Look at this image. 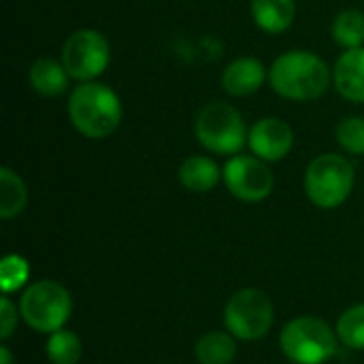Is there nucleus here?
<instances>
[{"instance_id":"1","label":"nucleus","mask_w":364,"mask_h":364,"mask_svg":"<svg viewBox=\"0 0 364 364\" xmlns=\"http://www.w3.org/2000/svg\"><path fill=\"white\" fill-rule=\"evenodd\" d=\"M269 83L282 98L307 102L318 100L328 92L333 70L318 53L307 49H290L271 64Z\"/></svg>"},{"instance_id":"2","label":"nucleus","mask_w":364,"mask_h":364,"mask_svg":"<svg viewBox=\"0 0 364 364\" xmlns=\"http://www.w3.org/2000/svg\"><path fill=\"white\" fill-rule=\"evenodd\" d=\"M124 107L117 92L98 81H83L68 96V117L75 130L92 141L111 136L122 124Z\"/></svg>"},{"instance_id":"3","label":"nucleus","mask_w":364,"mask_h":364,"mask_svg":"<svg viewBox=\"0 0 364 364\" xmlns=\"http://www.w3.org/2000/svg\"><path fill=\"white\" fill-rule=\"evenodd\" d=\"M279 348L292 364H324L337 354L339 337L322 318L299 316L282 328Z\"/></svg>"},{"instance_id":"4","label":"nucleus","mask_w":364,"mask_h":364,"mask_svg":"<svg viewBox=\"0 0 364 364\" xmlns=\"http://www.w3.org/2000/svg\"><path fill=\"white\" fill-rule=\"evenodd\" d=\"M196 141L211 154L237 156L247 143V126L239 109L228 102L213 100L200 107L194 119Z\"/></svg>"},{"instance_id":"5","label":"nucleus","mask_w":364,"mask_h":364,"mask_svg":"<svg viewBox=\"0 0 364 364\" xmlns=\"http://www.w3.org/2000/svg\"><path fill=\"white\" fill-rule=\"evenodd\" d=\"M305 194L318 209L341 207L356 183L354 164L341 154H322L305 171Z\"/></svg>"},{"instance_id":"6","label":"nucleus","mask_w":364,"mask_h":364,"mask_svg":"<svg viewBox=\"0 0 364 364\" xmlns=\"http://www.w3.org/2000/svg\"><path fill=\"white\" fill-rule=\"evenodd\" d=\"M73 311L70 292L51 279L30 284L19 299L21 320L36 333L51 335L68 322Z\"/></svg>"},{"instance_id":"7","label":"nucleus","mask_w":364,"mask_h":364,"mask_svg":"<svg viewBox=\"0 0 364 364\" xmlns=\"http://www.w3.org/2000/svg\"><path fill=\"white\" fill-rule=\"evenodd\" d=\"M275 320V307L267 292L243 288L235 292L224 307L226 331L239 341H258L269 335Z\"/></svg>"},{"instance_id":"8","label":"nucleus","mask_w":364,"mask_h":364,"mask_svg":"<svg viewBox=\"0 0 364 364\" xmlns=\"http://www.w3.org/2000/svg\"><path fill=\"white\" fill-rule=\"evenodd\" d=\"M60 60L70 79L79 83L96 81V77H100L111 62L109 38L100 30L79 28L66 36Z\"/></svg>"},{"instance_id":"9","label":"nucleus","mask_w":364,"mask_h":364,"mask_svg":"<svg viewBox=\"0 0 364 364\" xmlns=\"http://www.w3.org/2000/svg\"><path fill=\"white\" fill-rule=\"evenodd\" d=\"M222 179L228 192L241 203H262L271 196L275 177L264 160L258 156L237 154L222 168Z\"/></svg>"},{"instance_id":"10","label":"nucleus","mask_w":364,"mask_h":364,"mask_svg":"<svg viewBox=\"0 0 364 364\" xmlns=\"http://www.w3.org/2000/svg\"><path fill=\"white\" fill-rule=\"evenodd\" d=\"M247 145L254 156L264 162L284 160L294 147V130L279 117H260L247 134Z\"/></svg>"},{"instance_id":"11","label":"nucleus","mask_w":364,"mask_h":364,"mask_svg":"<svg viewBox=\"0 0 364 364\" xmlns=\"http://www.w3.org/2000/svg\"><path fill=\"white\" fill-rule=\"evenodd\" d=\"M269 79V70L267 66L252 55H241L237 60H232L224 70H222V87L228 96L235 98H245L256 94L264 81Z\"/></svg>"},{"instance_id":"12","label":"nucleus","mask_w":364,"mask_h":364,"mask_svg":"<svg viewBox=\"0 0 364 364\" xmlns=\"http://www.w3.org/2000/svg\"><path fill=\"white\" fill-rule=\"evenodd\" d=\"M333 85L350 102H364V47L346 49L333 66Z\"/></svg>"},{"instance_id":"13","label":"nucleus","mask_w":364,"mask_h":364,"mask_svg":"<svg viewBox=\"0 0 364 364\" xmlns=\"http://www.w3.org/2000/svg\"><path fill=\"white\" fill-rule=\"evenodd\" d=\"M177 177H179V183L188 192L205 194V192H211L220 183L222 168L209 156H190L179 164Z\"/></svg>"},{"instance_id":"14","label":"nucleus","mask_w":364,"mask_h":364,"mask_svg":"<svg viewBox=\"0 0 364 364\" xmlns=\"http://www.w3.org/2000/svg\"><path fill=\"white\" fill-rule=\"evenodd\" d=\"M252 19L267 34H282L292 28L296 17L294 0H252Z\"/></svg>"},{"instance_id":"15","label":"nucleus","mask_w":364,"mask_h":364,"mask_svg":"<svg viewBox=\"0 0 364 364\" xmlns=\"http://www.w3.org/2000/svg\"><path fill=\"white\" fill-rule=\"evenodd\" d=\"M68 79L70 75L66 73L62 60H53V58H38L28 70L30 87L47 98H55L64 94L68 90Z\"/></svg>"},{"instance_id":"16","label":"nucleus","mask_w":364,"mask_h":364,"mask_svg":"<svg viewBox=\"0 0 364 364\" xmlns=\"http://www.w3.org/2000/svg\"><path fill=\"white\" fill-rule=\"evenodd\" d=\"M194 356L198 364H232L237 358V341L228 331H209L196 341Z\"/></svg>"},{"instance_id":"17","label":"nucleus","mask_w":364,"mask_h":364,"mask_svg":"<svg viewBox=\"0 0 364 364\" xmlns=\"http://www.w3.org/2000/svg\"><path fill=\"white\" fill-rule=\"evenodd\" d=\"M28 205V188L23 179L9 166L0 168V218L13 220Z\"/></svg>"},{"instance_id":"18","label":"nucleus","mask_w":364,"mask_h":364,"mask_svg":"<svg viewBox=\"0 0 364 364\" xmlns=\"http://www.w3.org/2000/svg\"><path fill=\"white\" fill-rule=\"evenodd\" d=\"M333 41L343 49L364 47V13L358 9L341 11L331 26Z\"/></svg>"},{"instance_id":"19","label":"nucleus","mask_w":364,"mask_h":364,"mask_svg":"<svg viewBox=\"0 0 364 364\" xmlns=\"http://www.w3.org/2000/svg\"><path fill=\"white\" fill-rule=\"evenodd\" d=\"M45 354L51 364H77L83 356V343L73 331L60 328L47 337Z\"/></svg>"},{"instance_id":"20","label":"nucleus","mask_w":364,"mask_h":364,"mask_svg":"<svg viewBox=\"0 0 364 364\" xmlns=\"http://www.w3.org/2000/svg\"><path fill=\"white\" fill-rule=\"evenodd\" d=\"M335 331L341 346L350 350H364V303L346 309L337 320Z\"/></svg>"},{"instance_id":"21","label":"nucleus","mask_w":364,"mask_h":364,"mask_svg":"<svg viewBox=\"0 0 364 364\" xmlns=\"http://www.w3.org/2000/svg\"><path fill=\"white\" fill-rule=\"evenodd\" d=\"M28 277H30V267L21 256L11 254V256L2 258V262H0V288L4 294L21 290L26 286Z\"/></svg>"},{"instance_id":"22","label":"nucleus","mask_w":364,"mask_h":364,"mask_svg":"<svg viewBox=\"0 0 364 364\" xmlns=\"http://www.w3.org/2000/svg\"><path fill=\"white\" fill-rule=\"evenodd\" d=\"M337 143L352 156H364V117L350 115L337 124Z\"/></svg>"},{"instance_id":"23","label":"nucleus","mask_w":364,"mask_h":364,"mask_svg":"<svg viewBox=\"0 0 364 364\" xmlns=\"http://www.w3.org/2000/svg\"><path fill=\"white\" fill-rule=\"evenodd\" d=\"M21 314H19V307L4 294L0 299V339L6 341L15 328H17V322H19Z\"/></svg>"},{"instance_id":"24","label":"nucleus","mask_w":364,"mask_h":364,"mask_svg":"<svg viewBox=\"0 0 364 364\" xmlns=\"http://www.w3.org/2000/svg\"><path fill=\"white\" fill-rule=\"evenodd\" d=\"M0 364H13V354L6 346H0Z\"/></svg>"}]
</instances>
